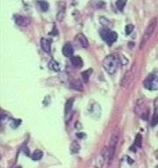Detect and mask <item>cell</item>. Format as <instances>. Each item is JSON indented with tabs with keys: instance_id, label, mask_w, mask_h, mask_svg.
<instances>
[{
	"instance_id": "d6986e66",
	"label": "cell",
	"mask_w": 158,
	"mask_h": 168,
	"mask_svg": "<svg viewBox=\"0 0 158 168\" xmlns=\"http://www.w3.org/2000/svg\"><path fill=\"white\" fill-rule=\"evenodd\" d=\"M91 73H92V69H91V68L87 69V70H85V71H84L82 73V77H83V80H84V82L85 83L89 82V79H90V76H91Z\"/></svg>"
},
{
	"instance_id": "ac0fdd59",
	"label": "cell",
	"mask_w": 158,
	"mask_h": 168,
	"mask_svg": "<svg viewBox=\"0 0 158 168\" xmlns=\"http://www.w3.org/2000/svg\"><path fill=\"white\" fill-rule=\"evenodd\" d=\"M72 105H73V99L68 100L67 103H66V104H65V116H66V117H68L69 113L71 111Z\"/></svg>"
},
{
	"instance_id": "4fadbf2b",
	"label": "cell",
	"mask_w": 158,
	"mask_h": 168,
	"mask_svg": "<svg viewBox=\"0 0 158 168\" xmlns=\"http://www.w3.org/2000/svg\"><path fill=\"white\" fill-rule=\"evenodd\" d=\"M71 63L76 67H81L84 65L83 60L79 56H72L71 57Z\"/></svg>"
},
{
	"instance_id": "44dd1931",
	"label": "cell",
	"mask_w": 158,
	"mask_h": 168,
	"mask_svg": "<svg viewBox=\"0 0 158 168\" xmlns=\"http://www.w3.org/2000/svg\"><path fill=\"white\" fill-rule=\"evenodd\" d=\"M142 136L138 133L135 137V146H137L138 148L142 147Z\"/></svg>"
},
{
	"instance_id": "cb8c5ba5",
	"label": "cell",
	"mask_w": 158,
	"mask_h": 168,
	"mask_svg": "<svg viewBox=\"0 0 158 168\" xmlns=\"http://www.w3.org/2000/svg\"><path fill=\"white\" fill-rule=\"evenodd\" d=\"M158 124V114L155 113L154 116L152 117V119H151V125L152 126H156Z\"/></svg>"
},
{
	"instance_id": "e0dca14e",
	"label": "cell",
	"mask_w": 158,
	"mask_h": 168,
	"mask_svg": "<svg viewBox=\"0 0 158 168\" xmlns=\"http://www.w3.org/2000/svg\"><path fill=\"white\" fill-rule=\"evenodd\" d=\"M37 4H38L40 9L42 11H47L48 10L49 5H48V4H47L46 1H44V0H39V1H37Z\"/></svg>"
},
{
	"instance_id": "f1b7e54d",
	"label": "cell",
	"mask_w": 158,
	"mask_h": 168,
	"mask_svg": "<svg viewBox=\"0 0 158 168\" xmlns=\"http://www.w3.org/2000/svg\"><path fill=\"white\" fill-rule=\"evenodd\" d=\"M157 168H158V165H157Z\"/></svg>"
},
{
	"instance_id": "6da1fadb",
	"label": "cell",
	"mask_w": 158,
	"mask_h": 168,
	"mask_svg": "<svg viewBox=\"0 0 158 168\" xmlns=\"http://www.w3.org/2000/svg\"><path fill=\"white\" fill-rule=\"evenodd\" d=\"M157 18H153L149 21L147 28L145 29V31L143 32V35H142L141 42H140V49H142L145 46V45L147 44V42L149 40V39L152 37L153 33L155 32V31L157 29Z\"/></svg>"
},
{
	"instance_id": "ffe728a7",
	"label": "cell",
	"mask_w": 158,
	"mask_h": 168,
	"mask_svg": "<svg viewBox=\"0 0 158 168\" xmlns=\"http://www.w3.org/2000/svg\"><path fill=\"white\" fill-rule=\"evenodd\" d=\"M65 17V8L63 7L62 9H60L59 11L57 12V15H56V18L58 21H62Z\"/></svg>"
},
{
	"instance_id": "2e32d148",
	"label": "cell",
	"mask_w": 158,
	"mask_h": 168,
	"mask_svg": "<svg viewBox=\"0 0 158 168\" xmlns=\"http://www.w3.org/2000/svg\"><path fill=\"white\" fill-rule=\"evenodd\" d=\"M42 156H43V153L40 150H36L31 155V159L34 161H37V160H40L42 158Z\"/></svg>"
},
{
	"instance_id": "9c48e42d",
	"label": "cell",
	"mask_w": 158,
	"mask_h": 168,
	"mask_svg": "<svg viewBox=\"0 0 158 168\" xmlns=\"http://www.w3.org/2000/svg\"><path fill=\"white\" fill-rule=\"evenodd\" d=\"M62 53L65 57H72L73 56V53H74V49H73V46L70 43H66L63 47H62Z\"/></svg>"
},
{
	"instance_id": "277c9868",
	"label": "cell",
	"mask_w": 158,
	"mask_h": 168,
	"mask_svg": "<svg viewBox=\"0 0 158 168\" xmlns=\"http://www.w3.org/2000/svg\"><path fill=\"white\" fill-rule=\"evenodd\" d=\"M100 35L102 37V39L107 43V45L109 46H112L116 40H117V38H118V35L115 32H113V31H110L108 30V28H105L103 30L100 31Z\"/></svg>"
},
{
	"instance_id": "d4e9b609",
	"label": "cell",
	"mask_w": 158,
	"mask_h": 168,
	"mask_svg": "<svg viewBox=\"0 0 158 168\" xmlns=\"http://www.w3.org/2000/svg\"><path fill=\"white\" fill-rule=\"evenodd\" d=\"M134 28H135V26L133 25H128L127 26H126V34L127 35H129V34H131V32L134 31Z\"/></svg>"
},
{
	"instance_id": "484cf974",
	"label": "cell",
	"mask_w": 158,
	"mask_h": 168,
	"mask_svg": "<svg viewBox=\"0 0 158 168\" xmlns=\"http://www.w3.org/2000/svg\"><path fill=\"white\" fill-rule=\"evenodd\" d=\"M20 124H21V120H19V119H14V120L12 121V123H11V126H12V127H17V126H18Z\"/></svg>"
},
{
	"instance_id": "7402d4cb",
	"label": "cell",
	"mask_w": 158,
	"mask_h": 168,
	"mask_svg": "<svg viewBox=\"0 0 158 168\" xmlns=\"http://www.w3.org/2000/svg\"><path fill=\"white\" fill-rule=\"evenodd\" d=\"M126 4H127V0H117L116 1V6H117L118 10H120V11H123Z\"/></svg>"
},
{
	"instance_id": "30bf717a",
	"label": "cell",
	"mask_w": 158,
	"mask_h": 168,
	"mask_svg": "<svg viewBox=\"0 0 158 168\" xmlns=\"http://www.w3.org/2000/svg\"><path fill=\"white\" fill-rule=\"evenodd\" d=\"M51 40L46 39V38H42L40 39V46L41 49L46 52V53H49L51 51Z\"/></svg>"
},
{
	"instance_id": "52a82bcc",
	"label": "cell",
	"mask_w": 158,
	"mask_h": 168,
	"mask_svg": "<svg viewBox=\"0 0 158 168\" xmlns=\"http://www.w3.org/2000/svg\"><path fill=\"white\" fill-rule=\"evenodd\" d=\"M14 18H15L16 24L21 27H26L30 24V19L26 17L20 16V15H15Z\"/></svg>"
},
{
	"instance_id": "9a60e30c",
	"label": "cell",
	"mask_w": 158,
	"mask_h": 168,
	"mask_svg": "<svg viewBox=\"0 0 158 168\" xmlns=\"http://www.w3.org/2000/svg\"><path fill=\"white\" fill-rule=\"evenodd\" d=\"M48 67H49L50 70H52L54 72H59L60 71V65H59V63L57 61L54 60L49 61Z\"/></svg>"
},
{
	"instance_id": "7c38bea8",
	"label": "cell",
	"mask_w": 158,
	"mask_h": 168,
	"mask_svg": "<svg viewBox=\"0 0 158 168\" xmlns=\"http://www.w3.org/2000/svg\"><path fill=\"white\" fill-rule=\"evenodd\" d=\"M69 88L77 90V91H83V84L78 80H73L69 82Z\"/></svg>"
},
{
	"instance_id": "603a6c76",
	"label": "cell",
	"mask_w": 158,
	"mask_h": 168,
	"mask_svg": "<svg viewBox=\"0 0 158 168\" xmlns=\"http://www.w3.org/2000/svg\"><path fill=\"white\" fill-rule=\"evenodd\" d=\"M100 23L103 25V26H105L106 28L109 27V25H111V23L108 21V19L105 18H100Z\"/></svg>"
},
{
	"instance_id": "8fae6325",
	"label": "cell",
	"mask_w": 158,
	"mask_h": 168,
	"mask_svg": "<svg viewBox=\"0 0 158 168\" xmlns=\"http://www.w3.org/2000/svg\"><path fill=\"white\" fill-rule=\"evenodd\" d=\"M77 42L79 43V45L83 47V48H87L89 46V42H88V39L87 38L82 34V33H79L77 36Z\"/></svg>"
},
{
	"instance_id": "5bb4252c",
	"label": "cell",
	"mask_w": 158,
	"mask_h": 168,
	"mask_svg": "<svg viewBox=\"0 0 158 168\" xmlns=\"http://www.w3.org/2000/svg\"><path fill=\"white\" fill-rule=\"evenodd\" d=\"M69 151L72 154H76L77 153H79L80 151V145L77 142V141H73L71 144H70V146H69Z\"/></svg>"
},
{
	"instance_id": "4316f807",
	"label": "cell",
	"mask_w": 158,
	"mask_h": 168,
	"mask_svg": "<svg viewBox=\"0 0 158 168\" xmlns=\"http://www.w3.org/2000/svg\"><path fill=\"white\" fill-rule=\"evenodd\" d=\"M155 113H157V114H158V99L155 102Z\"/></svg>"
},
{
	"instance_id": "7a4b0ae2",
	"label": "cell",
	"mask_w": 158,
	"mask_h": 168,
	"mask_svg": "<svg viewBox=\"0 0 158 168\" xmlns=\"http://www.w3.org/2000/svg\"><path fill=\"white\" fill-rule=\"evenodd\" d=\"M120 60L117 56L111 54L106 56L103 60V67L109 75H113L118 69Z\"/></svg>"
},
{
	"instance_id": "3957f363",
	"label": "cell",
	"mask_w": 158,
	"mask_h": 168,
	"mask_svg": "<svg viewBox=\"0 0 158 168\" xmlns=\"http://www.w3.org/2000/svg\"><path fill=\"white\" fill-rule=\"evenodd\" d=\"M119 139H120V131L118 130H115L113 131L111 138H110V141H109V151H110V161H109V163H111L114 159L115 153H116V147L118 146Z\"/></svg>"
},
{
	"instance_id": "5b68a950",
	"label": "cell",
	"mask_w": 158,
	"mask_h": 168,
	"mask_svg": "<svg viewBox=\"0 0 158 168\" xmlns=\"http://www.w3.org/2000/svg\"><path fill=\"white\" fill-rule=\"evenodd\" d=\"M144 87L149 90H157L158 89V75L157 73L150 74L144 81Z\"/></svg>"
},
{
	"instance_id": "ba28073f",
	"label": "cell",
	"mask_w": 158,
	"mask_h": 168,
	"mask_svg": "<svg viewBox=\"0 0 158 168\" xmlns=\"http://www.w3.org/2000/svg\"><path fill=\"white\" fill-rule=\"evenodd\" d=\"M132 78H133V71H132V69H129L122 76V79L120 82V86L121 87H127L130 83Z\"/></svg>"
},
{
	"instance_id": "83f0119b",
	"label": "cell",
	"mask_w": 158,
	"mask_h": 168,
	"mask_svg": "<svg viewBox=\"0 0 158 168\" xmlns=\"http://www.w3.org/2000/svg\"><path fill=\"white\" fill-rule=\"evenodd\" d=\"M84 136H85V135H84V133H83V132H78V133H77V137L79 138H83Z\"/></svg>"
},
{
	"instance_id": "8992f818",
	"label": "cell",
	"mask_w": 158,
	"mask_h": 168,
	"mask_svg": "<svg viewBox=\"0 0 158 168\" xmlns=\"http://www.w3.org/2000/svg\"><path fill=\"white\" fill-rule=\"evenodd\" d=\"M110 161V151H109V147L105 146L102 151L100 152V154L98 156V166L102 167L105 166L106 163Z\"/></svg>"
}]
</instances>
